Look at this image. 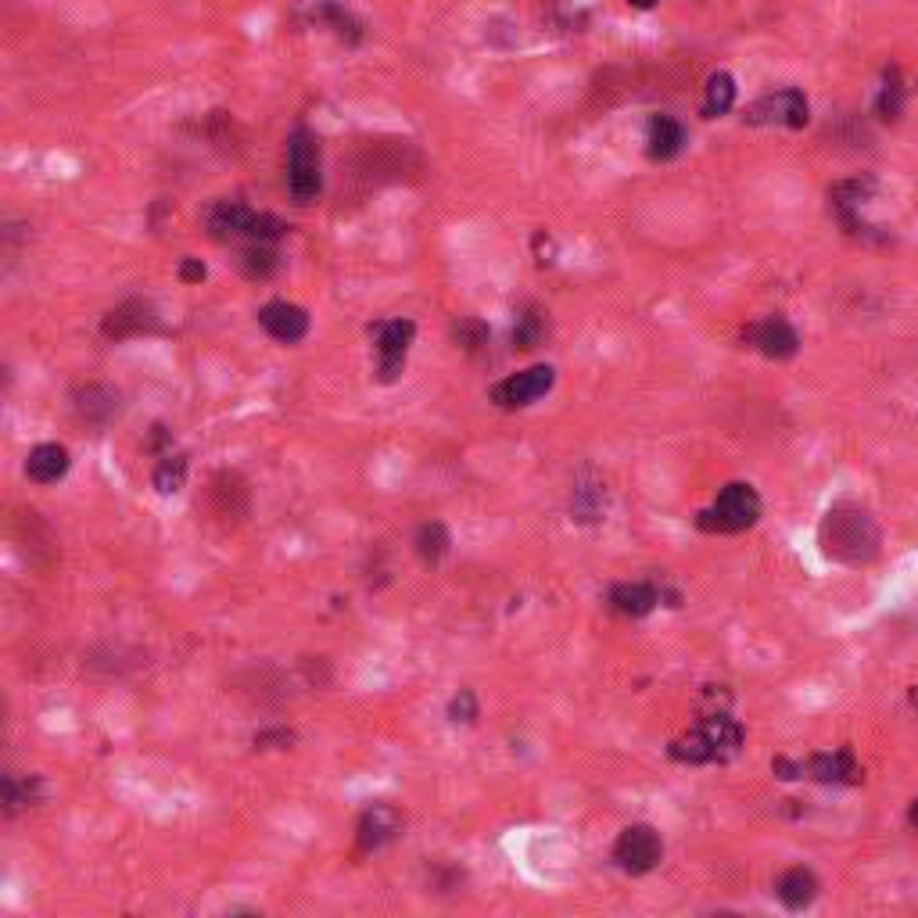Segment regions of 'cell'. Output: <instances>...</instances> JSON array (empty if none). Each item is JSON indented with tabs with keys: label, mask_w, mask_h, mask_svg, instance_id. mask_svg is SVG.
Instances as JSON below:
<instances>
[{
	"label": "cell",
	"mask_w": 918,
	"mask_h": 918,
	"mask_svg": "<svg viewBox=\"0 0 918 918\" xmlns=\"http://www.w3.org/2000/svg\"><path fill=\"white\" fill-rule=\"evenodd\" d=\"M743 729L739 721H732L725 711H711L703 714L689 732L668 746V754L675 757L678 764H725L743 750Z\"/></svg>",
	"instance_id": "6da1fadb"
},
{
	"label": "cell",
	"mask_w": 918,
	"mask_h": 918,
	"mask_svg": "<svg viewBox=\"0 0 918 918\" xmlns=\"http://www.w3.org/2000/svg\"><path fill=\"white\" fill-rule=\"evenodd\" d=\"M822 542H825L829 556H836L843 563H865L876 553L879 531H876V524L868 521L865 510L836 506V510H829V517L822 524Z\"/></svg>",
	"instance_id": "7a4b0ae2"
},
{
	"label": "cell",
	"mask_w": 918,
	"mask_h": 918,
	"mask_svg": "<svg viewBox=\"0 0 918 918\" xmlns=\"http://www.w3.org/2000/svg\"><path fill=\"white\" fill-rule=\"evenodd\" d=\"M757 521H761V495L746 481L725 485L711 506L696 513V528L707 535H739L754 528Z\"/></svg>",
	"instance_id": "3957f363"
},
{
	"label": "cell",
	"mask_w": 918,
	"mask_h": 918,
	"mask_svg": "<svg viewBox=\"0 0 918 918\" xmlns=\"http://www.w3.org/2000/svg\"><path fill=\"white\" fill-rule=\"evenodd\" d=\"M284 223L269 212H252L244 201H216L208 212V234L216 241H248V244H273L284 237Z\"/></svg>",
	"instance_id": "277c9868"
},
{
	"label": "cell",
	"mask_w": 918,
	"mask_h": 918,
	"mask_svg": "<svg viewBox=\"0 0 918 918\" xmlns=\"http://www.w3.org/2000/svg\"><path fill=\"white\" fill-rule=\"evenodd\" d=\"M287 191L298 205H313L323 191L320 140L309 130H295L287 140Z\"/></svg>",
	"instance_id": "5b68a950"
},
{
	"label": "cell",
	"mask_w": 918,
	"mask_h": 918,
	"mask_svg": "<svg viewBox=\"0 0 918 918\" xmlns=\"http://www.w3.org/2000/svg\"><path fill=\"white\" fill-rule=\"evenodd\" d=\"M660 858H664V840L653 825H628L614 843V861L628 876L653 872Z\"/></svg>",
	"instance_id": "8992f818"
},
{
	"label": "cell",
	"mask_w": 918,
	"mask_h": 918,
	"mask_svg": "<svg viewBox=\"0 0 918 918\" xmlns=\"http://www.w3.org/2000/svg\"><path fill=\"white\" fill-rule=\"evenodd\" d=\"M750 126H786V130H804L807 119H811V108H807V97L800 90H775L754 101L743 115Z\"/></svg>",
	"instance_id": "52a82bcc"
},
{
	"label": "cell",
	"mask_w": 918,
	"mask_h": 918,
	"mask_svg": "<svg viewBox=\"0 0 918 918\" xmlns=\"http://www.w3.org/2000/svg\"><path fill=\"white\" fill-rule=\"evenodd\" d=\"M556 384V370L553 366H528V370L506 377L492 388V402L499 409H524L538 402L542 395H549Z\"/></svg>",
	"instance_id": "ba28073f"
},
{
	"label": "cell",
	"mask_w": 918,
	"mask_h": 918,
	"mask_svg": "<svg viewBox=\"0 0 918 918\" xmlns=\"http://www.w3.org/2000/svg\"><path fill=\"white\" fill-rule=\"evenodd\" d=\"M413 334H416L413 320H388L377 327V381L391 384L402 370H406Z\"/></svg>",
	"instance_id": "9c48e42d"
},
{
	"label": "cell",
	"mask_w": 918,
	"mask_h": 918,
	"mask_svg": "<svg viewBox=\"0 0 918 918\" xmlns=\"http://www.w3.org/2000/svg\"><path fill=\"white\" fill-rule=\"evenodd\" d=\"M743 341L768 359H790V356H797V348H800L797 330L782 320V316H764V320L750 323L743 330Z\"/></svg>",
	"instance_id": "30bf717a"
},
{
	"label": "cell",
	"mask_w": 918,
	"mask_h": 918,
	"mask_svg": "<svg viewBox=\"0 0 918 918\" xmlns=\"http://www.w3.org/2000/svg\"><path fill=\"white\" fill-rule=\"evenodd\" d=\"M399 832H402V815H399V807H391V804H370V807L363 811L359 825H356V847H359V854H374V850L388 847V843L395 840Z\"/></svg>",
	"instance_id": "8fae6325"
},
{
	"label": "cell",
	"mask_w": 918,
	"mask_h": 918,
	"mask_svg": "<svg viewBox=\"0 0 918 918\" xmlns=\"http://www.w3.org/2000/svg\"><path fill=\"white\" fill-rule=\"evenodd\" d=\"M259 323L262 330L280 345H298V341L309 334V313L295 302H269L259 309Z\"/></svg>",
	"instance_id": "7c38bea8"
},
{
	"label": "cell",
	"mask_w": 918,
	"mask_h": 918,
	"mask_svg": "<svg viewBox=\"0 0 918 918\" xmlns=\"http://www.w3.org/2000/svg\"><path fill=\"white\" fill-rule=\"evenodd\" d=\"M800 779L825 782V786H854V782H861V768L854 761L850 750L815 754V757H807V761H800Z\"/></svg>",
	"instance_id": "4fadbf2b"
},
{
	"label": "cell",
	"mask_w": 918,
	"mask_h": 918,
	"mask_svg": "<svg viewBox=\"0 0 918 918\" xmlns=\"http://www.w3.org/2000/svg\"><path fill=\"white\" fill-rule=\"evenodd\" d=\"M105 338H137V334H151V330H158V316L151 309V302H144V298H130V302H122L115 305L112 313L105 316Z\"/></svg>",
	"instance_id": "5bb4252c"
},
{
	"label": "cell",
	"mask_w": 918,
	"mask_h": 918,
	"mask_svg": "<svg viewBox=\"0 0 918 918\" xmlns=\"http://www.w3.org/2000/svg\"><path fill=\"white\" fill-rule=\"evenodd\" d=\"M660 599H664V592H660L653 582H624L610 589L607 603L621 617H646L650 610H657Z\"/></svg>",
	"instance_id": "9a60e30c"
},
{
	"label": "cell",
	"mask_w": 918,
	"mask_h": 918,
	"mask_svg": "<svg viewBox=\"0 0 918 918\" xmlns=\"http://www.w3.org/2000/svg\"><path fill=\"white\" fill-rule=\"evenodd\" d=\"M685 148V126L675 115H653L646 122V155L653 162H671Z\"/></svg>",
	"instance_id": "2e32d148"
},
{
	"label": "cell",
	"mask_w": 918,
	"mask_h": 918,
	"mask_svg": "<svg viewBox=\"0 0 918 918\" xmlns=\"http://www.w3.org/2000/svg\"><path fill=\"white\" fill-rule=\"evenodd\" d=\"M72 460H69V449L58 445V442H44L36 445L29 456H26V477L36 485H54L61 477L69 474Z\"/></svg>",
	"instance_id": "e0dca14e"
},
{
	"label": "cell",
	"mask_w": 918,
	"mask_h": 918,
	"mask_svg": "<svg viewBox=\"0 0 918 918\" xmlns=\"http://www.w3.org/2000/svg\"><path fill=\"white\" fill-rule=\"evenodd\" d=\"M775 897L786 904L790 911H804L811 908L818 897V879L811 868H786L775 883Z\"/></svg>",
	"instance_id": "ac0fdd59"
},
{
	"label": "cell",
	"mask_w": 918,
	"mask_h": 918,
	"mask_svg": "<svg viewBox=\"0 0 918 918\" xmlns=\"http://www.w3.org/2000/svg\"><path fill=\"white\" fill-rule=\"evenodd\" d=\"M76 409L87 424H112L119 416V395L112 388H101V384H90L87 391H79L76 399Z\"/></svg>",
	"instance_id": "d6986e66"
},
{
	"label": "cell",
	"mask_w": 918,
	"mask_h": 918,
	"mask_svg": "<svg viewBox=\"0 0 918 918\" xmlns=\"http://www.w3.org/2000/svg\"><path fill=\"white\" fill-rule=\"evenodd\" d=\"M732 105H736V79H732L729 72H714V76L707 79V87H703L700 112L707 119H718V115H729Z\"/></svg>",
	"instance_id": "ffe728a7"
},
{
	"label": "cell",
	"mask_w": 918,
	"mask_h": 918,
	"mask_svg": "<svg viewBox=\"0 0 918 918\" xmlns=\"http://www.w3.org/2000/svg\"><path fill=\"white\" fill-rule=\"evenodd\" d=\"M449 546H452V538H449V528L442 521H431L416 531V556H420L424 563H431V567H438V563L449 556Z\"/></svg>",
	"instance_id": "44dd1931"
},
{
	"label": "cell",
	"mask_w": 918,
	"mask_h": 918,
	"mask_svg": "<svg viewBox=\"0 0 918 918\" xmlns=\"http://www.w3.org/2000/svg\"><path fill=\"white\" fill-rule=\"evenodd\" d=\"M183 481H187V456H180V452H162V460H158V467L151 474V485L162 495H176Z\"/></svg>",
	"instance_id": "7402d4cb"
},
{
	"label": "cell",
	"mask_w": 918,
	"mask_h": 918,
	"mask_svg": "<svg viewBox=\"0 0 918 918\" xmlns=\"http://www.w3.org/2000/svg\"><path fill=\"white\" fill-rule=\"evenodd\" d=\"M603 510H607V492H603V485H574V495H571V513H574V521L596 524L599 517H603Z\"/></svg>",
	"instance_id": "603a6c76"
},
{
	"label": "cell",
	"mask_w": 918,
	"mask_h": 918,
	"mask_svg": "<svg viewBox=\"0 0 918 918\" xmlns=\"http://www.w3.org/2000/svg\"><path fill=\"white\" fill-rule=\"evenodd\" d=\"M40 797V779L36 775H4V811L19 815Z\"/></svg>",
	"instance_id": "cb8c5ba5"
},
{
	"label": "cell",
	"mask_w": 918,
	"mask_h": 918,
	"mask_svg": "<svg viewBox=\"0 0 918 918\" xmlns=\"http://www.w3.org/2000/svg\"><path fill=\"white\" fill-rule=\"evenodd\" d=\"M241 269H244V277L266 280V277L277 269V252H273V244H248V248L241 252Z\"/></svg>",
	"instance_id": "d4e9b609"
},
{
	"label": "cell",
	"mask_w": 918,
	"mask_h": 918,
	"mask_svg": "<svg viewBox=\"0 0 918 918\" xmlns=\"http://www.w3.org/2000/svg\"><path fill=\"white\" fill-rule=\"evenodd\" d=\"M313 19H320V22H330L334 26L338 36H348V40H359V22L348 15V11H341L334 4H323V8H316L313 11Z\"/></svg>",
	"instance_id": "484cf974"
},
{
	"label": "cell",
	"mask_w": 918,
	"mask_h": 918,
	"mask_svg": "<svg viewBox=\"0 0 918 918\" xmlns=\"http://www.w3.org/2000/svg\"><path fill=\"white\" fill-rule=\"evenodd\" d=\"M904 108V87H901V76L897 72H890L886 76V87L879 94V115L883 119H897Z\"/></svg>",
	"instance_id": "4316f807"
},
{
	"label": "cell",
	"mask_w": 918,
	"mask_h": 918,
	"mask_svg": "<svg viewBox=\"0 0 918 918\" xmlns=\"http://www.w3.org/2000/svg\"><path fill=\"white\" fill-rule=\"evenodd\" d=\"M449 721H463V725H474L477 721V696L470 689H460L456 696L449 700Z\"/></svg>",
	"instance_id": "83f0119b"
},
{
	"label": "cell",
	"mask_w": 918,
	"mask_h": 918,
	"mask_svg": "<svg viewBox=\"0 0 918 918\" xmlns=\"http://www.w3.org/2000/svg\"><path fill=\"white\" fill-rule=\"evenodd\" d=\"M513 341H517V348H535L538 341H542V316L538 313H524L517 330H513Z\"/></svg>",
	"instance_id": "f1b7e54d"
},
{
	"label": "cell",
	"mask_w": 918,
	"mask_h": 918,
	"mask_svg": "<svg viewBox=\"0 0 918 918\" xmlns=\"http://www.w3.org/2000/svg\"><path fill=\"white\" fill-rule=\"evenodd\" d=\"M456 341L467 352H477L488 341V330L477 323V320H463V323H456Z\"/></svg>",
	"instance_id": "f546056e"
},
{
	"label": "cell",
	"mask_w": 918,
	"mask_h": 918,
	"mask_svg": "<svg viewBox=\"0 0 918 918\" xmlns=\"http://www.w3.org/2000/svg\"><path fill=\"white\" fill-rule=\"evenodd\" d=\"M295 743V732L291 729H269V732H259V736H255V746H259V750H280V746H291Z\"/></svg>",
	"instance_id": "4dcf8cb0"
},
{
	"label": "cell",
	"mask_w": 918,
	"mask_h": 918,
	"mask_svg": "<svg viewBox=\"0 0 918 918\" xmlns=\"http://www.w3.org/2000/svg\"><path fill=\"white\" fill-rule=\"evenodd\" d=\"M180 277L187 280V284H198V280H205V266L198 259H183L180 262Z\"/></svg>",
	"instance_id": "1f68e13d"
},
{
	"label": "cell",
	"mask_w": 918,
	"mask_h": 918,
	"mask_svg": "<svg viewBox=\"0 0 918 918\" xmlns=\"http://www.w3.org/2000/svg\"><path fill=\"white\" fill-rule=\"evenodd\" d=\"M628 4H632V8H653L657 0H628Z\"/></svg>",
	"instance_id": "d6a6232c"
},
{
	"label": "cell",
	"mask_w": 918,
	"mask_h": 918,
	"mask_svg": "<svg viewBox=\"0 0 918 918\" xmlns=\"http://www.w3.org/2000/svg\"><path fill=\"white\" fill-rule=\"evenodd\" d=\"M911 822H918V804L911 807Z\"/></svg>",
	"instance_id": "836d02e7"
}]
</instances>
